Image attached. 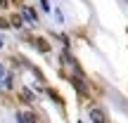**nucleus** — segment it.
Wrapping results in <instances>:
<instances>
[{
  "mask_svg": "<svg viewBox=\"0 0 128 123\" xmlns=\"http://www.w3.org/2000/svg\"><path fill=\"white\" fill-rule=\"evenodd\" d=\"M12 26L22 28V17H19V14H14V17H12Z\"/></svg>",
  "mask_w": 128,
  "mask_h": 123,
  "instance_id": "obj_8",
  "label": "nucleus"
},
{
  "mask_svg": "<svg viewBox=\"0 0 128 123\" xmlns=\"http://www.w3.org/2000/svg\"><path fill=\"white\" fill-rule=\"evenodd\" d=\"M19 97H22V100H24V102H33V92H31V90H28V88H24V90H22V92H19Z\"/></svg>",
  "mask_w": 128,
  "mask_h": 123,
  "instance_id": "obj_6",
  "label": "nucleus"
},
{
  "mask_svg": "<svg viewBox=\"0 0 128 123\" xmlns=\"http://www.w3.org/2000/svg\"><path fill=\"white\" fill-rule=\"evenodd\" d=\"M22 17L26 19L31 26H36V24H38V17H36V12H33V7H24L22 9Z\"/></svg>",
  "mask_w": 128,
  "mask_h": 123,
  "instance_id": "obj_2",
  "label": "nucleus"
},
{
  "mask_svg": "<svg viewBox=\"0 0 128 123\" xmlns=\"http://www.w3.org/2000/svg\"><path fill=\"white\" fill-rule=\"evenodd\" d=\"M40 7L45 9V12H50V5H48V0H40Z\"/></svg>",
  "mask_w": 128,
  "mask_h": 123,
  "instance_id": "obj_9",
  "label": "nucleus"
},
{
  "mask_svg": "<svg viewBox=\"0 0 128 123\" xmlns=\"http://www.w3.org/2000/svg\"><path fill=\"white\" fill-rule=\"evenodd\" d=\"M71 85L76 88V92H78V95H88V85H86V81H83L78 73H76V76H71Z\"/></svg>",
  "mask_w": 128,
  "mask_h": 123,
  "instance_id": "obj_1",
  "label": "nucleus"
},
{
  "mask_svg": "<svg viewBox=\"0 0 128 123\" xmlns=\"http://www.w3.org/2000/svg\"><path fill=\"white\" fill-rule=\"evenodd\" d=\"M2 76H5V69H2V64H0V83H2Z\"/></svg>",
  "mask_w": 128,
  "mask_h": 123,
  "instance_id": "obj_10",
  "label": "nucleus"
},
{
  "mask_svg": "<svg viewBox=\"0 0 128 123\" xmlns=\"http://www.w3.org/2000/svg\"><path fill=\"white\" fill-rule=\"evenodd\" d=\"M36 47L40 52H50V43H48L45 38H36Z\"/></svg>",
  "mask_w": 128,
  "mask_h": 123,
  "instance_id": "obj_5",
  "label": "nucleus"
},
{
  "mask_svg": "<svg viewBox=\"0 0 128 123\" xmlns=\"http://www.w3.org/2000/svg\"><path fill=\"white\" fill-rule=\"evenodd\" d=\"M88 119H90V121H100V123H104V121H107V114H104L102 109H95V107H92L90 114H88Z\"/></svg>",
  "mask_w": 128,
  "mask_h": 123,
  "instance_id": "obj_3",
  "label": "nucleus"
},
{
  "mask_svg": "<svg viewBox=\"0 0 128 123\" xmlns=\"http://www.w3.org/2000/svg\"><path fill=\"white\" fill-rule=\"evenodd\" d=\"M2 85L7 88V90H12V88H14V78L10 76V73H7V76H2Z\"/></svg>",
  "mask_w": 128,
  "mask_h": 123,
  "instance_id": "obj_7",
  "label": "nucleus"
},
{
  "mask_svg": "<svg viewBox=\"0 0 128 123\" xmlns=\"http://www.w3.org/2000/svg\"><path fill=\"white\" fill-rule=\"evenodd\" d=\"M14 119H17V121L33 123V121H38V116H36V114H31V111H24V114H22V111H17V114H14Z\"/></svg>",
  "mask_w": 128,
  "mask_h": 123,
  "instance_id": "obj_4",
  "label": "nucleus"
},
{
  "mask_svg": "<svg viewBox=\"0 0 128 123\" xmlns=\"http://www.w3.org/2000/svg\"><path fill=\"white\" fill-rule=\"evenodd\" d=\"M0 85H2V83H0Z\"/></svg>",
  "mask_w": 128,
  "mask_h": 123,
  "instance_id": "obj_11",
  "label": "nucleus"
}]
</instances>
